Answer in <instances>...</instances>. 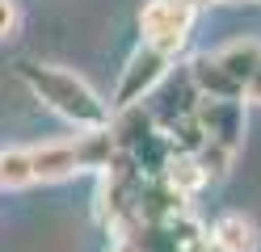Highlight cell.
<instances>
[{"mask_svg": "<svg viewBox=\"0 0 261 252\" xmlns=\"http://www.w3.org/2000/svg\"><path fill=\"white\" fill-rule=\"evenodd\" d=\"M17 80H21L51 114H59L63 122H72L76 130L110 126V105H106V101L97 97L76 72H63V67H55V63L21 59V63H17Z\"/></svg>", "mask_w": 261, "mask_h": 252, "instance_id": "obj_1", "label": "cell"}, {"mask_svg": "<svg viewBox=\"0 0 261 252\" xmlns=\"http://www.w3.org/2000/svg\"><path fill=\"white\" fill-rule=\"evenodd\" d=\"M194 5L186 0H148L139 13V30H143V42L165 50L169 59H177L190 42V30H194Z\"/></svg>", "mask_w": 261, "mask_h": 252, "instance_id": "obj_2", "label": "cell"}, {"mask_svg": "<svg viewBox=\"0 0 261 252\" xmlns=\"http://www.w3.org/2000/svg\"><path fill=\"white\" fill-rule=\"evenodd\" d=\"M177 59H169L165 50H156L148 42H139L135 50H130V59L122 67V80H118V89H114V101H110V114H118L126 105H143L152 93H156V84L169 76V67Z\"/></svg>", "mask_w": 261, "mask_h": 252, "instance_id": "obj_3", "label": "cell"}, {"mask_svg": "<svg viewBox=\"0 0 261 252\" xmlns=\"http://www.w3.org/2000/svg\"><path fill=\"white\" fill-rule=\"evenodd\" d=\"M194 122L202 130V143H219L227 151H236L244 143V101H206V97H198Z\"/></svg>", "mask_w": 261, "mask_h": 252, "instance_id": "obj_4", "label": "cell"}, {"mask_svg": "<svg viewBox=\"0 0 261 252\" xmlns=\"http://www.w3.org/2000/svg\"><path fill=\"white\" fill-rule=\"evenodd\" d=\"M80 173L76 164V147L68 143H42V147H30V177L34 185H55V181H68Z\"/></svg>", "mask_w": 261, "mask_h": 252, "instance_id": "obj_5", "label": "cell"}, {"mask_svg": "<svg viewBox=\"0 0 261 252\" xmlns=\"http://www.w3.org/2000/svg\"><path fill=\"white\" fill-rule=\"evenodd\" d=\"M186 72H190V84H194L198 97H206V101H240V84L215 63V55H194L186 63Z\"/></svg>", "mask_w": 261, "mask_h": 252, "instance_id": "obj_6", "label": "cell"}, {"mask_svg": "<svg viewBox=\"0 0 261 252\" xmlns=\"http://www.w3.org/2000/svg\"><path fill=\"white\" fill-rule=\"evenodd\" d=\"M206 235H211V244H215V252H257V244H261L257 223L249 214H240V210L219 214Z\"/></svg>", "mask_w": 261, "mask_h": 252, "instance_id": "obj_7", "label": "cell"}, {"mask_svg": "<svg viewBox=\"0 0 261 252\" xmlns=\"http://www.w3.org/2000/svg\"><path fill=\"white\" fill-rule=\"evenodd\" d=\"M72 147H76V164H80V173H106L110 160L118 156V147H114V139H110V126L80 130L76 139H72Z\"/></svg>", "mask_w": 261, "mask_h": 252, "instance_id": "obj_8", "label": "cell"}, {"mask_svg": "<svg viewBox=\"0 0 261 252\" xmlns=\"http://www.w3.org/2000/svg\"><path fill=\"white\" fill-rule=\"evenodd\" d=\"M215 63L244 89V80H249L257 72V63H261V42L257 38H236V42H227L223 50H215Z\"/></svg>", "mask_w": 261, "mask_h": 252, "instance_id": "obj_9", "label": "cell"}, {"mask_svg": "<svg viewBox=\"0 0 261 252\" xmlns=\"http://www.w3.org/2000/svg\"><path fill=\"white\" fill-rule=\"evenodd\" d=\"M160 177H165V185H173V189L181 193V198H194V193H198L202 185H206V177H202L198 160H194V156H186V151H173Z\"/></svg>", "mask_w": 261, "mask_h": 252, "instance_id": "obj_10", "label": "cell"}, {"mask_svg": "<svg viewBox=\"0 0 261 252\" xmlns=\"http://www.w3.org/2000/svg\"><path fill=\"white\" fill-rule=\"evenodd\" d=\"M30 177V147H5L0 151V189H25Z\"/></svg>", "mask_w": 261, "mask_h": 252, "instance_id": "obj_11", "label": "cell"}, {"mask_svg": "<svg viewBox=\"0 0 261 252\" xmlns=\"http://www.w3.org/2000/svg\"><path fill=\"white\" fill-rule=\"evenodd\" d=\"M232 156H236V151H227L219 143H202L198 151H194V160H198V168H202L206 181H223L227 168H232Z\"/></svg>", "mask_w": 261, "mask_h": 252, "instance_id": "obj_12", "label": "cell"}, {"mask_svg": "<svg viewBox=\"0 0 261 252\" xmlns=\"http://www.w3.org/2000/svg\"><path fill=\"white\" fill-rule=\"evenodd\" d=\"M17 21H21V13H17V0H0V42L17 34Z\"/></svg>", "mask_w": 261, "mask_h": 252, "instance_id": "obj_13", "label": "cell"}, {"mask_svg": "<svg viewBox=\"0 0 261 252\" xmlns=\"http://www.w3.org/2000/svg\"><path fill=\"white\" fill-rule=\"evenodd\" d=\"M240 101H244V105H261V63H257V72H253L249 80H244Z\"/></svg>", "mask_w": 261, "mask_h": 252, "instance_id": "obj_14", "label": "cell"}, {"mask_svg": "<svg viewBox=\"0 0 261 252\" xmlns=\"http://www.w3.org/2000/svg\"><path fill=\"white\" fill-rule=\"evenodd\" d=\"M206 5H261V0H206Z\"/></svg>", "mask_w": 261, "mask_h": 252, "instance_id": "obj_15", "label": "cell"}, {"mask_svg": "<svg viewBox=\"0 0 261 252\" xmlns=\"http://www.w3.org/2000/svg\"><path fill=\"white\" fill-rule=\"evenodd\" d=\"M186 5H194V9H198V5H206V0H186Z\"/></svg>", "mask_w": 261, "mask_h": 252, "instance_id": "obj_16", "label": "cell"}]
</instances>
